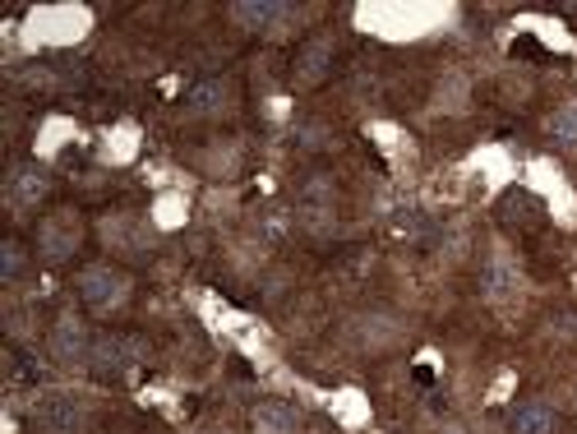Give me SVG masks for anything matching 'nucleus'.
<instances>
[{"instance_id": "obj_1", "label": "nucleus", "mask_w": 577, "mask_h": 434, "mask_svg": "<svg viewBox=\"0 0 577 434\" xmlns=\"http://www.w3.org/2000/svg\"><path fill=\"white\" fill-rule=\"evenodd\" d=\"M144 356V342L130 338V333H97L93 338V351H88V361H93V370L102 374V379H111V374H125L134 361Z\"/></svg>"}, {"instance_id": "obj_2", "label": "nucleus", "mask_w": 577, "mask_h": 434, "mask_svg": "<svg viewBox=\"0 0 577 434\" xmlns=\"http://www.w3.org/2000/svg\"><path fill=\"white\" fill-rule=\"evenodd\" d=\"M79 296H84L88 310H116V305L125 301V278L107 264L84 268V273H79Z\"/></svg>"}, {"instance_id": "obj_3", "label": "nucleus", "mask_w": 577, "mask_h": 434, "mask_svg": "<svg viewBox=\"0 0 577 434\" xmlns=\"http://www.w3.org/2000/svg\"><path fill=\"white\" fill-rule=\"evenodd\" d=\"M84 421V407L70 398V393H47V398H37L33 407V430L42 434H74Z\"/></svg>"}, {"instance_id": "obj_4", "label": "nucleus", "mask_w": 577, "mask_h": 434, "mask_svg": "<svg viewBox=\"0 0 577 434\" xmlns=\"http://www.w3.org/2000/svg\"><path fill=\"white\" fill-rule=\"evenodd\" d=\"M554 430H559V416L545 402H517L508 411V434H554Z\"/></svg>"}, {"instance_id": "obj_5", "label": "nucleus", "mask_w": 577, "mask_h": 434, "mask_svg": "<svg viewBox=\"0 0 577 434\" xmlns=\"http://www.w3.org/2000/svg\"><path fill=\"white\" fill-rule=\"evenodd\" d=\"M51 351H56V361H61V365H79V361H88L93 342L84 338V324L61 319V324H56V333H51Z\"/></svg>"}, {"instance_id": "obj_6", "label": "nucleus", "mask_w": 577, "mask_h": 434, "mask_svg": "<svg viewBox=\"0 0 577 434\" xmlns=\"http://www.w3.org/2000/svg\"><path fill=\"white\" fill-rule=\"evenodd\" d=\"M5 194H10V204L14 208H33L42 194H47V176L37 167H19L10 176V185H5Z\"/></svg>"}, {"instance_id": "obj_7", "label": "nucleus", "mask_w": 577, "mask_h": 434, "mask_svg": "<svg viewBox=\"0 0 577 434\" xmlns=\"http://www.w3.org/2000/svg\"><path fill=\"white\" fill-rule=\"evenodd\" d=\"M481 291L490 296V301H508L517 291V268L508 264L504 254H494L490 264H485V273H481Z\"/></svg>"}, {"instance_id": "obj_8", "label": "nucleus", "mask_w": 577, "mask_h": 434, "mask_svg": "<svg viewBox=\"0 0 577 434\" xmlns=\"http://www.w3.org/2000/svg\"><path fill=\"white\" fill-rule=\"evenodd\" d=\"M227 84L222 79H208V84H194L190 93H185V111H194V116H217V111L227 107Z\"/></svg>"}, {"instance_id": "obj_9", "label": "nucleus", "mask_w": 577, "mask_h": 434, "mask_svg": "<svg viewBox=\"0 0 577 434\" xmlns=\"http://www.w3.org/2000/svg\"><path fill=\"white\" fill-rule=\"evenodd\" d=\"M282 14H287V5H268V0L264 5H250V0H245V5H231V19H236L245 33H268Z\"/></svg>"}, {"instance_id": "obj_10", "label": "nucleus", "mask_w": 577, "mask_h": 434, "mask_svg": "<svg viewBox=\"0 0 577 434\" xmlns=\"http://www.w3.org/2000/svg\"><path fill=\"white\" fill-rule=\"evenodd\" d=\"M254 434H296V411L282 402H259L254 407Z\"/></svg>"}, {"instance_id": "obj_11", "label": "nucleus", "mask_w": 577, "mask_h": 434, "mask_svg": "<svg viewBox=\"0 0 577 434\" xmlns=\"http://www.w3.org/2000/svg\"><path fill=\"white\" fill-rule=\"evenodd\" d=\"M74 241H79L74 217H51L47 227H42V250H47L51 259H65V254L74 250Z\"/></svg>"}, {"instance_id": "obj_12", "label": "nucleus", "mask_w": 577, "mask_h": 434, "mask_svg": "<svg viewBox=\"0 0 577 434\" xmlns=\"http://www.w3.org/2000/svg\"><path fill=\"white\" fill-rule=\"evenodd\" d=\"M328 61H333V47H328L324 37H319V42H310V47L301 51V61H296V79H301V84L324 79V74H328Z\"/></svg>"}, {"instance_id": "obj_13", "label": "nucleus", "mask_w": 577, "mask_h": 434, "mask_svg": "<svg viewBox=\"0 0 577 434\" xmlns=\"http://www.w3.org/2000/svg\"><path fill=\"white\" fill-rule=\"evenodd\" d=\"M550 139L559 148H577V102H568V107L554 111V121H550Z\"/></svg>"}, {"instance_id": "obj_14", "label": "nucleus", "mask_w": 577, "mask_h": 434, "mask_svg": "<svg viewBox=\"0 0 577 434\" xmlns=\"http://www.w3.org/2000/svg\"><path fill=\"white\" fill-rule=\"evenodd\" d=\"M0 273H5L10 282L24 273V245L19 241H5V264H0Z\"/></svg>"}]
</instances>
